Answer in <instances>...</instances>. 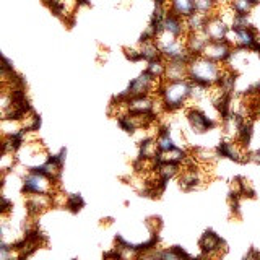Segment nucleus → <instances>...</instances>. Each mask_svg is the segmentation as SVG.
Segmentation results:
<instances>
[{"label":"nucleus","instance_id":"6e6552de","mask_svg":"<svg viewBox=\"0 0 260 260\" xmlns=\"http://www.w3.org/2000/svg\"><path fill=\"white\" fill-rule=\"evenodd\" d=\"M156 81H158V78H154L148 70H145L140 77L135 78L134 81H130V85H128V88L125 89V91L128 93L130 98L150 94Z\"/></svg>","mask_w":260,"mask_h":260},{"label":"nucleus","instance_id":"4468645a","mask_svg":"<svg viewBox=\"0 0 260 260\" xmlns=\"http://www.w3.org/2000/svg\"><path fill=\"white\" fill-rule=\"evenodd\" d=\"M200 182H203L202 173L195 168H187V171H184V174L179 177V185H181V189H184V190L197 189Z\"/></svg>","mask_w":260,"mask_h":260},{"label":"nucleus","instance_id":"5701e85b","mask_svg":"<svg viewBox=\"0 0 260 260\" xmlns=\"http://www.w3.org/2000/svg\"><path fill=\"white\" fill-rule=\"evenodd\" d=\"M252 2H254L255 5H258V4H260V0H252Z\"/></svg>","mask_w":260,"mask_h":260},{"label":"nucleus","instance_id":"f257e3e1","mask_svg":"<svg viewBox=\"0 0 260 260\" xmlns=\"http://www.w3.org/2000/svg\"><path fill=\"white\" fill-rule=\"evenodd\" d=\"M193 83L189 78L182 80H168V83H162L159 88V96L162 108L169 112H174L187 103L189 98H192Z\"/></svg>","mask_w":260,"mask_h":260},{"label":"nucleus","instance_id":"20e7f679","mask_svg":"<svg viewBox=\"0 0 260 260\" xmlns=\"http://www.w3.org/2000/svg\"><path fill=\"white\" fill-rule=\"evenodd\" d=\"M52 181L44 174L38 173L35 169H29V174L24 177L23 182V193L32 195V193H47L52 195Z\"/></svg>","mask_w":260,"mask_h":260},{"label":"nucleus","instance_id":"9d476101","mask_svg":"<svg viewBox=\"0 0 260 260\" xmlns=\"http://www.w3.org/2000/svg\"><path fill=\"white\" fill-rule=\"evenodd\" d=\"M199 246L203 252V255H216L221 252V249H224L226 244L216 233L208 230V231L203 233V236L200 238Z\"/></svg>","mask_w":260,"mask_h":260},{"label":"nucleus","instance_id":"412c9836","mask_svg":"<svg viewBox=\"0 0 260 260\" xmlns=\"http://www.w3.org/2000/svg\"><path fill=\"white\" fill-rule=\"evenodd\" d=\"M125 55H127V59H130L132 62L143 60L142 52H140V51H137V49H125Z\"/></svg>","mask_w":260,"mask_h":260},{"label":"nucleus","instance_id":"4be33fe9","mask_svg":"<svg viewBox=\"0 0 260 260\" xmlns=\"http://www.w3.org/2000/svg\"><path fill=\"white\" fill-rule=\"evenodd\" d=\"M13 207V203L10 202V200H8L7 197H4L2 199V213L4 215H7L8 213V211H10V208Z\"/></svg>","mask_w":260,"mask_h":260},{"label":"nucleus","instance_id":"423d86ee","mask_svg":"<svg viewBox=\"0 0 260 260\" xmlns=\"http://www.w3.org/2000/svg\"><path fill=\"white\" fill-rule=\"evenodd\" d=\"M216 153L218 156L228 158L234 162H246L250 161V153L247 151V148H244L242 145H239L238 142L233 140H223L219 142V145L216 146Z\"/></svg>","mask_w":260,"mask_h":260},{"label":"nucleus","instance_id":"f03ea898","mask_svg":"<svg viewBox=\"0 0 260 260\" xmlns=\"http://www.w3.org/2000/svg\"><path fill=\"white\" fill-rule=\"evenodd\" d=\"M219 73H221V63L210 60L205 55H195L189 62L187 78L197 85L211 88L216 85Z\"/></svg>","mask_w":260,"mask_h":260},{"label":"nucleus","instance_id":"39448f33","mask_svg":"<svg viewBox=\"0 0 260 260\" xmlns=\"http://www.w3.org/2000/svg\"><path fill=\"white\" fill-rule=\"evenodd\" d=\"M234 47L230 41H210L207 47L203 49V54L207 59L218 62V63H228V60L231 59Z\"/></svg>","mask_w":260,"mask_h":260},{"label":"nucleus","instance_id":"2eb2a0df","mask_svg":"<svg viewBox=\"0 0 260 260\" xmlns=\"http://www.w3.org/2000/svg\"><path fill=\"white\" fill-rule=\"evenodd\" d=\"M140 52H142L143 60H146V62L156 60V59H161V57H162L161 49H159V46H158V43H156V39L148 41V43H143V44H142V49H140Z\"/></svg>","mask_w":260,"mask_h":260},{"label":"nucleus","instance_id":"aec40b11","mask_svg":"<svg viewBox=\"0 0 260 260\" xmlns=\"http://www.w3.org/2000/svg\"><path fill=\"white\" fill-rule=\"evenodd\" d=\"M83 207H85V200L80 193H72L65 199V208L70 210L72 213H78Z\"/></svg>","mask_w":260,"mask_h":260},{"label":"nucleus","instance_id":"6ab92c4d","mask_svg":"<svg viewBox=\"0 0 260 260\" xmlns=\"http://www.w3.org/2000/svg\"><path fill=\"white\" fill-rule=\"evenodd\" d=\"M195 8H197V12L205 15V16H210V15H215L219 8V4L216 0H195Z\"/></svg>","mask_w":260,"mask_h":260},{"label":"nucleus","instance_id":"9b49d317","mask_svg":"<svg viewBox=\"0 0 260 260\" xmlns=\"http://www.w3.org/2000/svg\"><path fill=\"white\" fill-rule=\"evenodd\" d=\"M162 31H166L169 32L171 36H174V38H179V39H185L187 36V26H185V20L181 18V16H177L174 15L173 12H169L166 13V18H165V23H162Z\"/></svg>","mask_w":260,"mask_h":260},{"label":"nucleus","instance_id":"a211bd4d","mask_svg":"<svg viewBox=\"0 0 260 260\" xmlns=\"http://www.w3.org/2000/svg\"><path fill=\"white\" fill-rule=\"evenodd\" d=\"M205 21H207L205 15L195 12L193 15L189 16V18H185L187 31H189V32H192V31H203V28H205Z\"/></svg>","mask_w":260,"mask_h":260},{"label":"nucleus","instance_id":"7ed1b4c3","mask_svg":"<svg viewBox=\"0 0 260 260\" xmlns=\"http://www.w3.org/2000/svg\"><path fill=\"white\" fill-rule=\"evenodd\" d=\"M228 41L233 44L234 49H244V51H250L254 52L257 46L260 44V38H258V29L250 24L246 28H236L230 31V36Z\"/></svg>","mask_w":260,"mask_h":260},{"label":"nucleus","instance_id":"ddd939ff","mask_svg":"<svg viewBox=\"0 0 260 260\" xmlns=\"http://www.w3.org/2000/svg\"><path fill=\"white\" fill-rule=\"evenodd\" d=\"M168 10L185 20L197 12V8H195V0H169Z\"/></svg>","mask_w":260,"mask_h":260},{"label":"nucleus","instance_id":"f8f14e48","mask_svg":"<svg viewBox=\"0 0 260 260\" xmlns=\"http://www.w3.org/2000/svg\"><path fill=\"white\" fill-rule=\"evenodd\" d=\"M208 43H210V39L205 35V31H192V32H187V36H185V47L193 57L202 55L203 49L207 47Z\"/></svg>","mask_w":260,"mask_h":260},{"label":"nucleus","instance_id":"0eeeda50","mask_svg":"<svg viewBox=\"0 0 260 260\" xmlns=\"http://www.w3.org/2000/svg\"><path fill=\"white\" fill-rule=\"evenodd\" d=\"M205 35L208 36L210 41H226L228 36H230V24H228L221 16L218 15V12L215 15H210L207 16V21H205Z\"/></svg>","mask_w":260,"mask_h":260},{"label":"nucleus","instance_id":"f3484780","mask_svg":"<svg viewBox=\"0 0 260 260\" xmlns=\"http://www.w3.org/2000/svg\"><path fill=\"white\" fill-rule=\"evenodd\" d=\"M228 5L233 8L236 15H250L255 8V4L252 0H230Z\"/></svg>","mask_w":260,"mask_h":260},{"label":"nucleus","instance_id":"1a4fd4ad","mask_svg":"<svg viewBox=\"0 0 260 260\" xmlns=\"http://www.w3.org/2000/svg\"><path fill=\"white\" fill-rule=\"evenodd\" d=\"M187 119H189V124L193 128V132L197 134H205L208 130H213L216 127V122L208 117L205 112H202L200 109H190L187 112Z\"/></svg>","mask_w":260,"mask_h":260},{"label":"nucleus","instance_id":"dca6fc26","mask_svg":"<svg viewBox=\"0 0 260 260\" xmlns=\"http://www.w3.org/2000/svg\"><path fill=\"white\" fill-rule=\"evenodd\" d=\"M156 146H158V151L161 153H168L171 150L176 148V145L173 142V138L169 137V130L168 127H161L159 132H158V138H156Z\"/></svg>","mask_w":260,"mask_h":260},{"label":"nucleus","instance_id":"b1692460","mask_svg":"<svg viewBox=\"0 0 260 260\" xmlns=\"http://www.w3.org/2000/svg\"><path fill=\"white\" fill-rule=\"evenodd\" d=\"M216 2H218V4H219V2H221V0H216Z\"/></svg>","mask_w":260,"mask_h":260}]
</instances>
